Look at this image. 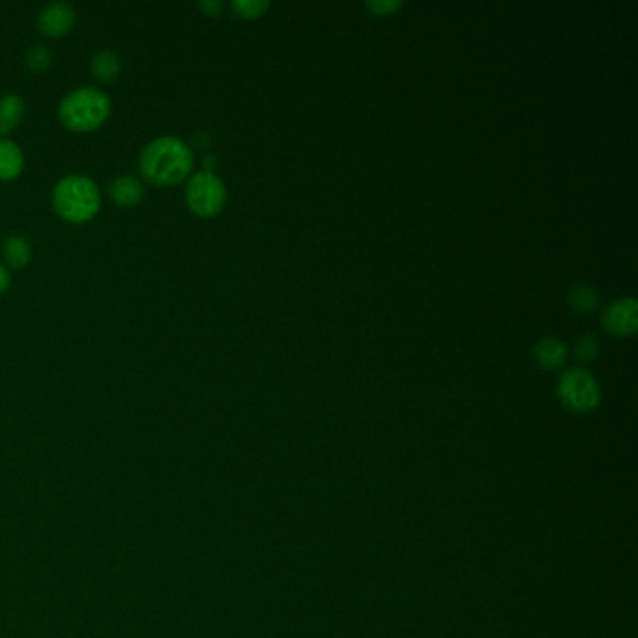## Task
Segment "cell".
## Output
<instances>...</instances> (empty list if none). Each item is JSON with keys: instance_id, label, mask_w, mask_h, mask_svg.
Segmentation results:
<instances>
[{"instance_id": "obj_11", "label": "cell", "mask_w": 638, "mask_h": 638, "mask_svg": "<svg viewBox=\"0 0 638 638\" xmlns=\"http://www.w3.org/2000/svg\"><path fill=\"white\" fill-rule=\"evenodd\" d=\"M27 113L25 100L15 94V92H6L0 96V137H6L23 122Z\"/></svg>"}, {"instance_id": "obj_16", "label": "cell", "mask_w": 638, "mask_h": 638, "mask_svg": "<svg viewBox=\"0 0 638 638\" xmlns=\"http://www.w3.org/2000/svg\"><path fill=\"white\" fill-rule=\"evenodd\" d=\"M266 8H268V2H262V0H234L232 2L234 14L240 15L244 19H255L262 12H266Z\"/></svg>"}, {"instance_id": "obj_15", "label": "cell", "mask_w": 638, "mask_h": 638, "mask_svg": "<svg viewBox=\"0 0 638 638\" xmlns=\"http://www.w3.org/2000/svg\"><path fill=\"white\" fill-rule=\"evenodd\" d=\"M53 62V51L44 44H36L30 47L25 57V64L30 72L42 73L51 66Z\"/></svg>"}, {"instance_id": "obj_19", "label": "cell", "mask_w": 638, "mask_h": 638, "mask_svg": "<svg viewBox=\"0 0 638 638\" xmlns=\"http://www.w3.org/2000/svg\"><path fill=\"white\" fill-rule=\"evenodd\" d=\"M199 6H201V10L206 12V15H218L221 12V8H223V4L219 2V0H203V2H199Z\"/></svg>"}, {"instance_id": "obj_7", "label": "cell", "mask_w": 638, "mask_h": 638, "mask_svg": "<svg viewBox=\"0 0 638 638\" xmlns=\"http://www.w3.org/2000/svg\"><path fill=\"white\" fill-rule=\"evenodd\" d=\"M603 324L610 334L631 335L637 332L638 305L635 298H622L610 304L603 315Z\"/></svg>"}, {"instance_id": "obj_2", "label": "cell", "mask_w": 638, "mask_h": 638, "mask_svg": "<svg viewBox=\"0 0 638 638\" xmlns=\"http://www.w3.org/2000/svg\"><path fill=\"white\" fill-rule=\"evenodd\" d=\"M53 208L70 223H87L102 208V189L87 174L62 176L53 188Z\"/></svg>"}, {"instance_id": "obj_5", "label": "cell", "mask_w": 638, "mask_h": 638, "mask_svg": "<svg viewBox=\"0 0 638 638\" xmlns=\"http://www.w3.org/2000/svg\"><path fill=\"white\" fill-rule=\"evenodd\" d=\"M558 397L573 412H592L601 403V388L594 375L582 367L567 369L558 380Z\"/></svg>"}, {"instance_id": "obj_3", "label": "cell", "mask_w": 638, "mask_h": 638, "mask_svg": "<svg viewBox=\"0 0 638 638\" xmlns=\"http://www.w3.org/2000/svg\"><path fill=\"white\" fill-rule=\"evenodd\" d=\"M113 111L111 98L96 87L73 88L58 103L60 122L75 133L98 130Z\"/></svg>"}, {"instance_id": "obj_8", "label": "cell", "mask_w": 638, "mask_h": 638, "mask_svg": "<svg viewBox=\"0 0 638 638\" xmlns=\"http://www.w3.org/2000/svg\"><path fill=\"white\" fill-rule=\"evenodd\" d=\"M109 195L118 206L131 208L143 203L146 195L145 184L135 174H118L109 186Z\"/></svg>"}, {"instance_id": "obj_9", "label": "cell", "mask_w": 638, "mask_h": 638, "mask_svg": "<svg viewBox=\"0 0 638 638\" xmlns=\"http://www.w3.org/2000/svg\"><path fill=\"white\" fill-rule=\"evenodd\" d=\"M25 169L23 148L10 137H0V180L10 182Z\"/></svg>"}, {"instance_id": "obj_14", "label": "cell", "mask_w": 638, "mask_h": 638, "mask_svg": "<svg viewBox=\"0 0 638 638\" xmlns=\"http://www.w3.org/2000/svg\"><path fill=\"white\" fill-rule=\"evenodd\" d=\"M569 304L582 315H588L595 311V307L599 305V294L597 290L588 287V285H577L569 294Z\"/></svg>"}, {"instance_id": "obj_1", "label": "cell", "mask_w": 638, "mask_h": 638, "mask_svg": "<svg viewBox=\"0 0 638 638\" xmlns=\"http://www.w3.org/2000/svg\"><path fill=\"white\" fill-rule=\"evenodd\" d=\"M195 165L191 146L176 135H160L146 143L139 154V171L154 186H178L186 182Z\"/></svg>"}, {"instance_id": "obj_10", "label": "cell", "mask_w": 638, "mask_h": 638, "mask_svg": "<svg viewBox=\"0 0 638 638\" xmlns=\"http://www.w3.org/2000/svg\"><path fill=\"white\" fill-rule=\"evenodd\" d=\"M32 259L29 238L23 234H10L2 244V262L8 270H23Z\"/></svg>"}, {"instance_id": "obj_17", "label": "cell", "mask_w": 638, "mask_h": 638, "mask_svg": "<svg viewBox=\"0 0 638 638\" xmlns=\"http://www.w3.org/2000/svg\"><path fill=\"white\" fill-rule=\"evenodd\" d=\"M575 354L582 362H594L599 354V343L594 335H582L575 343Z\"/></svg>"}, {"instance_id": "obj_18", "label": "cell", "mask_w": 638, "mask_h": 638, "mask_svg": "<svg viewBox=\"0 0 638 638\" xmlns=\"http://www.w3.org/2000/svg\"><path fill=\"white\" fill-rule=\"evenodd\" d=\"M371 10H375L377 14H388V12H392L395 8H399L401 6V2H371V4H367Z\"/></svg>"}, {"instance_id": "obj_6", "label": "cell", "mask_w": 638, "mask_h": 638, "mask_svg": "<svg viewBox=\"0 0 638 638\" xmlns=\"http://www.w3.org/2000/svg\"><path fill=\"white\" fill-rule=\"evenodd\" d=\"M77 21V14L73 10L72 4L68 2H51L42 8V12L38 14V30L47 36V38H60L66 36L73 29Z\"/></svg>"}, {"instance_id": "obj_4", "label": "cell", "mask_w": 638, "mask_h": 638, "mask_svg": "<svg viewBox=\"0 0 638 638\" xmlns=\"http://www.w3.org/2000/svg\"><path fill=\"white\" fill-rule=\"evenodd\" d=\"M186 203L201 218H214L227 204V188L210 169L191 173L186 180Z\"/></svg>"}, {"instance_id": "obj_13", "label": "cell", "mask_w": 638, "mask_h": 638, "mask_svg": "<svg viewBox=\"0 0 638 638\" xmlns=\"http://www.w3.org/2000/svg\"><path fill=\"white\" fill-rule=\"evenodd\" d=\"M534 356H536V362L545 367V369H556L560 367L562 363L566 362L567 347L566 343H562L560 339L556 337H545L537 343L534 348Z\"/></svg>"}, {"instance_id": "obj_20", "label": "cell", "mask_w": 638, "mask_h": 638, "mask_svg": "<svg viewBox=\"0 0 638 638\" xmlns=\"http://www.w3.org/2000/svg\"><path fill=\"white\" fill-rule=\"evenodd\" d=\"M10 281H12V276H10V270L4 266V262L0 261V294H4L8 287H10Z\"/></svg>"}, {"instance_id": "obj_12", "label": "cell", "mask_w": 638, "mask_h": 638, "mask_svg": "<svg viewBox=\"0 0 638 638\" xmlns=\"http://www.w3.org/2000/svg\"><path fill=\"white\" fill-rule=\"evenodd\" d=\"M90 70L94 73V77L102 83H113L116 77L120 75L122 70V62L115 51L111 49H100L98 53H94V57L90 58Z\"/></svg>"}]
</instances>
